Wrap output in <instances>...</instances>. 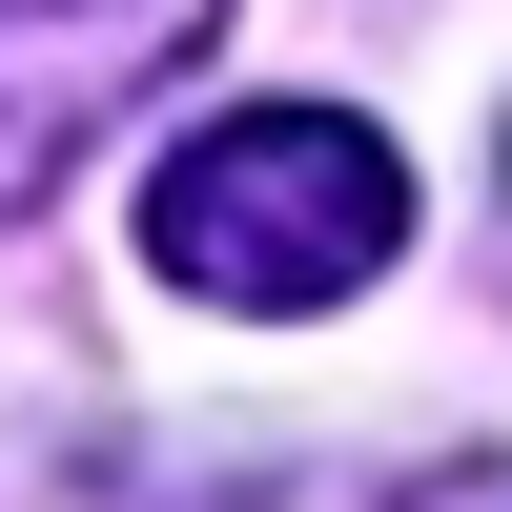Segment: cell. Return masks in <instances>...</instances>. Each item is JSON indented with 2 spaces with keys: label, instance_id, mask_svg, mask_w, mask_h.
Instances as JSON below:
<instances>
[{
  "label": "cell",
  "instance_id": "3",
  "mask_svg": "<svg viewBox=\"0 0 512 512\" xmlns=\"http://www.w3.org/2000/svg\"><path fill=\"white\" fill-rule=\"evenodd\" d=\"M390 512H512V451H472V472H410Z\"/></svg>",
  "mask_w": 512,
  "mask_h": 512
},
{
  "label": "cell",
  "instance_id": "1",
  "mask_svg": "<svg viewBox=\"0 0 512 512\" xmlns=\"http://www.w3.org/2000/svg\"><path fill=\"white\" fill-rule=\"evenodd\" d=\"M390 246H410V164L349 103H226L144 185V267L185 308H349Z\"/></svg>",
  "mask_w": 512,
  "mask_h": 512
},
{
  "label": "cell",
  "instance_id": "2",
  "mask_svg": "<svg viewBox=\"0 0 512 512\" xmlns=\"http://www.w3.org/2000/svg\"><path fill=\"white\" fill-rule=\"evenodd\" d=\"M205 21H226V0H0V226L103 144L164 62H205Z\"/></svg>",
  "mask_w": 512,
  "mask_h": 512
}]
</instances>
